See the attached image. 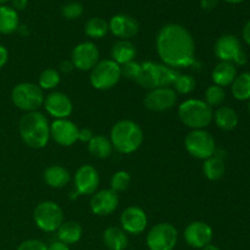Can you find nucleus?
<instances>
[{"label":"nucleus","mask_w":250,"mask_h":250,"mask_svg":"<svg viewBox=\"0 0 250 250\" xmlns=\"http://www.w3.org/2000/svg\"><path fill=\"white\" fill-rule=\"evenodd\" d=\"M247 61H248V58H247V54L244 53V50L242 51L241 54H239L238 56H237V59L234 60V65H238V66H243L246 65Z\"/></svg>","instance_id":"46"},{"label":"nucleus","mask_w":250,"mask_h":250,"mask_svg":"<svg viewBox=\"0 0 250 250\" xmlns=\"http://www.w3.org/2000/svg\"><path fill=\"white\" fill-rule=\"evenodd\" d=\"M99 49L93 42H82L73 48L70 60L77 70L90 71L99 62Z\"/></svg>","instance_id":"12"},{"label":"nucleus","mask_w":250,"mask_h":250,"mask_svg":"<svg viewBox=\"0 0 250 250\" xmlns=\"http://www.w3.org/2000/svg\"><path fill=\"white\" fill-rule=\"evenodd\" d=\"M60 72L55 68H45L38 77V85L42 90H51L60 83Z\"/></svg>","instance_id":"32"},{"label":"nucleus","mask_w":250,"mask_h":250,"mask_svg":"<svg viewBox=\"0 0 250 250\" xmlns=\"http://www.w3.org/2000/svg\"><path fill=\"white\" fill-rule=\"evenodd\" d=\"M19 26L20 19L17 11L7 5H0V33L11 34L17 31Z\"/></svg>","instance_id":"27"},{"label":"nucleus","mask_w":250,"mask_h":250,"mask_svg":"<svg viewBox=\"0 0 250 250\" xmlns=\"http://www.w3.org/2000/svg\"><path fill=\"white\" fill-rule=\"evenodd\" d=\"M78 195H80V194H78V193H77V192H76V190H75V192H72V193H71L70 198H71V199H75V198H77V197H78Z\"/></svg>","instance_id":"49"},{"label":"nucleus","mask_w":250,"mask_h":250,"mask_svg":"<svg viewBox=\"0 0 250 250\" xmlns=\"http://www.w3.org/2000/svg\"><path fill=\"white\" fill-rule=\"evenodd\" d=\"M226 99V92L222 87L216 84H211L205 90V100L204 102L209 105L210 107H219L221 106L222 103Z\"/></svg>","instance_id":"33"},{"label":"nucleus","mask_w":250,"mask_h":250,"mask_svg":"<svg viewBox=\"0 0 250 250\" xmlns=\"http://www.w3.org/2000/svg\"><path fill=\"white\" fill-rule=\"evenodd\" d=\"M141 72V63L137 61H129V62L121 65V76L126 77L127 80L136 81Z\"/></svg>","instance_id":"37"},{"label":"nucleus","mask_w":250,"mask_h":250,"mask_svg":"<svg viewBox=\"0 0 250 250\" xmlns=\"http://www.w3.org/2000/svg\"><path fill=\"white\" fill-rule=\"evenodd\" d=\"M56 232H58L59 241L71 246V244H76L77 242H80V239L82 238L83 229L78 222L63 221Z\"/></svg>","instance_id":"26"},{"label":"nucleus","mask_w":250,"mask_h":250,"mask_svg":"<svg viewBox=\"0 0 250 250\" xmlns=\"http://www.w3.org/2000/svg\"><path fill=\"white\" fill-rule=\"evenodd\" d=\"M177 103V93L171 87L150 89L143 99L144 106L154 112H163L172 109Z\"/></svg>","instance_id":"11"},{"label":"nucleus","mask_w":250,"mask_h":250,"mask_svg":"<svg viewBox=\"0 0 250 250\" xmlns=\"http://www.w3.org/2000/svg\"><path fill=\"white\" fill-rule=\"evenodd\" d=\"M80 128L68 119L55 120L50 125V138L62 146H71L78 141Z\"/></svg>","instance_id":"17"},{"label":"nucleus","mask_w":250,"mask_h":250,"mask_svg":"<svg viewBox=\"0 0 250 250\" xmlns=\"http://www.w3.org/2000/svg\"><path fill=\"white\" fill-rule=\"evenodd\" d=\"M76 192L80 195H90L97 192L100 183L99 172L92 165H82L73 177Z\"/></svg>","instance_id":"14"},{"label":"nucleus","mask_w":250,"mask_h":250,"mask_svg":"<svg viewBox=\"0 0 250 250\" xmlns=\"http://www.w3.org/2000/svg\"><path fill=\"white\" fill-rule=\"evenodd\" d=\"M43 106L45 111L55 120L67 119L73 111L70 98L62 92H51L44 98Z\"/></svg>","instance_id":"15"},{"label":"nucleus","mask_w":250,"mask_h":250,"mask_svg":"<svg viewBox=\"0 0 250 250\" xmlns=\"http://www.w3.org/2000/svg\"><path fill=\"white\" fill-rule=\"evenodd\" d=\"M110 141L116 151L121 154H132L141 148L144 134L137 122L132 120H120L112 126Z\"/></svg>","instance_id":"3"},{"label":"nucleus","mask_w":250,"mask_h":250,"mask_svg":"<svg viewBox=\"0 0 250 250\" xmlns=\"http://www.w3.org/2000/svg\"><path fill=\"white\" fill-rule=\"evenodd\" d=\"M19 132L22 141L32 149H42L50 139V125L39 111L26 112L20 119Z\"/></svg>","instance_id":"2"},{"label":"nucleus","mask_w":250,"mask_h":250,"mask_svg":"<svg viewBox=\"0 0 250 250\" xmlns=\"http://www.w3.org/2000/svg\"><path fill=\"white\" fill-rule=\"evenodd\" d=\"M219 4V0H200V7L205 11H211Z\"/></svg>","instance_id":"41"},{"label":"nucleus","mask_w":250,"mask_h":250,"mask_svg":"<svg viewBox=\"0 0 250 250\" xmlns=\"http://www.w3.org/2000/svg\"><path fill=\"white\" fill-rule=\"evenodd\" d=\"M44 93L38 84L31 82L19 83L11 92V100L17 109L26 112L37 111L44 103Z\"/></svg>","instance_id":"6"},{"label":"nucleus","mask_w":250,"mask_h":250,"mask_svg":"<svg viewBox=\"0 0 250 250\" xmlns=\"http://www.w3.org/2000/svg\"><path fill=\"white\" fill-rule=\"evenodd\" d=\"M203 172H204L205 177L209 181L221 180L224 177L225 172H226L225 161L220 156H210L207 160H204V164H203Z\"/></svg>","instance_id":"29"},{"label":"nucleus","mask_w":250,"mask_h":250,"mask_svg":"<svg viewBox=\"0 0 250 250\" xmlns=\"http://www.w3.org/2000/svg\"><path fill=\"white\" fill-rule=\"evenodd\" d=\"M249 112H250V100H249Z\"/></svg>","instance_id":"51"},{"label":"nucleus","mask_w":250,"mask_h":250,"mask_svg":"<svg viewBox=\"0 0 250 250\" xmlns=\"http://www.w3.org/2000/svg\"><path fill=\"white\" fill-rule=\"evenodd\" d=\"M44 182L51 188H63L71 181V175L68 170L60 165H50L44 170L43 173Z\"/></svg>","instance_id":"21"},{"label":"nucleus","mask_w":250,"mask_h":250,"mask_svg":"<svg viewBox=\"0 0 250 250\" xmlns=\"http://www.w3.org/2000/svg\"><path fill=\"white\" fill-rule=\"evenodd\" d=\"M11 4H12V9L15 11H22L27 7L28 5V0H11Z\"/></svg>","instance_id":"42"},{"label":"nucleus","mask_w":250,"mask_h":250,"mask_svg":"<svg viewBox=\"0 0 250 250\" xmlns=\"http://www.w3.org/2000/svg\"><path fill=\"white\" fill-rule=\"evenodd\" d=\"M231 93L233 98L239 102L250 100V72H242L237 75L231 84Z\"/></svg>","instance_id":"30"},{"label":"nucleus","mask_w":250,"mask_h":250,"mask_svg":"<svg viewBox=\"0 0 250 250\" xmlns=\"http://www.w3.org/2000/svg\"><path fill=\"white\" fill-rule=\"evenodd\" d=\"M103 241L109 250H125L128 247L127 233L116 226H111L105 229L103 234Z\"/></svg>","instance_id":"23"},{"label":"nucleus","mask_w":250,"mask_h":250,"mask_svg":"<svg viewBox=\"0 0 250 250\" xmlns=\"http://www.w3.org/2000/svg\"><path fill=\"white\" fill-rule=\"evenodd\" d=\"M155 45L159 58L168 67H188L194 63V39L182 24L168 23L161 27L156 36Z\"/></svg>","instance_id":"1"},{"label":"nucleus","mask_w":250,"mask_h":250,"mask_svg":"<svg viewBox=\"0 0 250 250\" xmlns=\"http://www.w3.org/2000/svg\"><path fill=\"white\" fill-rule=\"evenodd\" d=\"M61 14L66 20L80 19L83 14V5L78 1L67 2L61 9Z\"/></svg>","instance_id":"36"},{"label":"nucleus","mask_w":250,"mask_h":250,"mask_svg":"<svg viewBox=\"0 0 250 250\" xmlns=\"http://www.w3.org/2000/svg\"><path fill=\"white\" fill-rule=\"evenodd\" d=\"M109 31L120 41H129L139 31V24L134 17L126 14H117L109 21Z\"/></svg>","instance_id":"18"},{"label":"nucleus","mask_w":250,"mask_h":250,"mask_svg":"<svg viewBox=\"0 0 250 250\" xmlns=\"http://www.w3.org/2000/svg\"><path fill=\"white\" fill-rule=\"evenodd\" d=\"M242 36H243L244 42H246L248 45H250V20L247 22L246 26H244L243 32H242Z\"/></svg>","instance_id":"45"},{"label":"nucleus","mask_w":250,"mask_h":250,"mask_svg":"<svg viewBox=\"0 0 250 250\" xmlns=\"http://www.w3.org/2000/svg\"><path fill=\"white\" fill-rule=\"evenodd\" d=\"M236 77V65L232 62H227V61H220L211 72V78L214 81V84L220 85L222 88L227 87V85H231Z\"/></svg>","instance_id":"22"},{"label":"nucleus","mask_w":250,"mask_h":250,"mask_svg":"<svg viewBox=\"0 0 250 250\" xmlns=\"http://www.w3.org/2000/svg\"><path fill=\"white\" fill-rule=\"evenodd\" d=\"M7 59H9V53H7V49L4 45L0 44V68L4 67L5 63L7 62Z\"/></svg>","instance_id":"44"},{"label":"nucleus","mask_w":250,"mask_h":250,"mask_svg":"<svg viewBox=\"0 0 250 250\" xmlns=\"http://www.w3.org/2000/svg\"><path fill=\"white\" fill-rule=\"evenodd\" d=\"M186 243L194 249H203L204 247L211 244L214 238V231L211 226L207 222L193 221L185 229Z\"/></svg>","instance_id":"13"},{"label":"nucleus","mask_w":250,"mask_h":250,"mask_svg":"<svg viewBox=\"0 0 250 250\" xmlns=\"http://www.w3.org/2000/svg\"><path fill=\"white\" fill-rule=\"evenodd\" d=\"M121 77V66L111 59H105L90 70L89 81L95 89L107 90L115 87Z\"/></svg>","instance_id":"7"},{"label":"nucleus","mask_w":250,"mask_h":250,"mask_svg":"<svg viewBox=\"0 0 250 250\" xmlns=\"http://www.w3.org/2000/svg\"><path fill=\"white\" fill-rule=\"evenodd\" d=\"M84 32L90 38L100 39L109 33V22L102 17H92L85 22Z\"/></svg>","instance_id":"31"},{"label":"nucleus","mask_w":250,"mask_h":250,"mask_svg":"<svg viewBox=\"0 0 250 250\" xmlns=\"http://www.w3.org/2000/svg\"><path fill=\"white\" fill-rule=\"evenodd\" d=\"M16 250H48V247L39 239H27L22 242Z\"/></svg>","instance_id":"38"},{"label":"nucleus","mask_w":250,"mask_h":250,"mask_svg":"<svg viewBox=\"0 0 250 250\" xmlns=\"http://www.w3.org/2000/svg\"><path fill=\"white\" fill-rule=\"evenodd\" d=\"M177 114L181 122L192 129H205L214 119L212 107L202 99L185 100L178 106Z\"/></svg>","instance_id":"5"},{"label":"nucleus","mask_w":250,"mask_h":250,"mask_svg":"<svg viewBox=\"0 0 250 250\" xmlns=\"http://www.w3.org/2000/svg\"><path fill=\"white\" fill-rule=\"evenodd\" d=\"M119 195L112 189H103L95 192L90 199V210L98 216L111 215L119 207Z\"/></svg>","instance_id":"19"},{"label":"nucleus","mask_w":250,"mask_h":250,"mask_svg":"<svg viewBox=\"0 0 250 250\" xmlns=\"http://www.w3.org/2000/svg\"><path fill=\"white\" fill-rule=\"evenodd\" d=\"M120 224L126 233L141 234L148 226V216L142 208L128 207L122 211Z\"/></svg>","instance_id":"16"},{"label":"nucleus","mask_w":250,"mask_h":250,"mask_svg":"<svg viewBox=\"0 0 250 250\" xmlns=\"http://www.w3.org/2000/svg\"><path fill=\"white\" fill-rule=\"evenodd\" d=\"M137 55L136 45L131 41H119L111 48V60L120 66L133 61Z\"/></svg>","instance_id":"25"},{"label":"nucleus","mask_w":250,"mask_h":250,"mask_svg":"<svg viewBox=\"0 0 250 250\" xmlns=\"http://www.w3.org/2000/svg\"><path fill=\"white\" fill-rule=\"evenodd\" d=\"M243 51L239 39L233 34H224L216 41L214 46L215 56L220 61L234 62L237 56Z\"/></svg>","instance_id":"20"},{"label":"nucleus","mask_w":250,"mask_h":250,"mask_svg":"<svg viewBox=\"0 0 250 250\" xmlns=\"http://www.w3.org/2000/svg\"><path fill=\"white\" fill-rule=\"evenodd\" d=\"M177 241V229L168 222H160L151 227L146 239L149 250H173Z\"/></svg>","instance_id":"10"},{"label":"nucleus","mask_w":250,"mask_h":250,"mask_svg":"<svg viewBox=\"0 0 250 250\" xmlns=\"http://www.w3.org/2000/svg\"><path fill=\"white\" fill-rule=\"evenodd\" d=\"M88 150L94 158L97 159H107L111 156L114 151L110 138H106L105 136L98 134L92 138V141L88 143Z\"/></svg>","instance_id":"28"},{"label":"nucleus","mask_w":250,"mask_h":250,"mask_svg":"<svg viewBox=\"0 0 250 250\" xmlns=\"http://www.w3.org/2000/svg\"><path fill=\"white\" fill-rule=\"evenodd\" d=\"M180 76L176 68L168 67L164 63L146 61L141 63V72L136 82L146 89H154L159 87H171L176 78Z\"/></svg>","instance_id":"4"},{"label":"nucleus","mask_w":250,"mask_h":250,"mask_svg":"<svg viewBox=\"0 0 250 250\" xmlns=\"http://www.w3.org/2000/svg\"><path fill=\"white\" fill-rule=\"evenodd\" d=\"M195 84H197V82H195L193 76L181 75L180 73V76H178V77L176 78L175 82H173L172 89L175 90L177 94L187 95L195 89Z\"/></svg>","instance_id":"34"},{"label":"nucleus","mask_w":250,"mask_h":250,"mask_svg":"<svg viewBox=\"0 0 250 250\" xmlns=\"http://www.w3.org/2000/svg\"><path fill=\"white\" fill-rule=\"evenodd\" d=\"M93 137H94V133L92 132V129L87 128V127L80 128V131H78V141L84 142V143H89V142L92 141Z\"/></svg>","instance_id":"39"},{"label":"nucleus","mask_w":250,"mask_h":250,"mask_svg":"<svg viewBox=\"0 0 250 250\" xmlns=\"http://www.w3.org/2000/svg\"><path fill=\"white\" fill-rule=\"evenodd\" d=\"M9 1H11V0H0V5H5L6 2H9Z\"/></svg>","instance_id":"50"},{"label":"nucleus","mask_w":250,"mask_h":250,"mask_svg":"<svg viewBox=\"0 0 250 250\" xmlns=\"http://www.w3.org/2000/svg\"><path fill=\"white\" fill-rule=\"evenodd\" d=\"M186 150L195 159L207 160L216 153L214 137L205 129H192L185 138Z\"/></svg>","instance_id":"9"},{"label":"nucleus","mask_w":250,"mask_h":250,"mask_svg":"<svg viewBox=\"0 0 250 250\" xmlns=\"http://www.w3.org/2000/svg\"><path fill=\"white\" fill-rule=\"evenodd\" d=\"M202 250H221V249H220L219 247L214 246V244H209V246L204 247V248H203Z\"/></svg>","instance_id":"47"},{"label":"nucleus","mask_w":250,"mask_h":250,"mask_svg":"<svg viewBox=\"0 0 250 250\" xmlns=\"http://www.w3.org/2000/svg\"><path fill=\"white\" fill-rule=\"evenodd\" d=\"M48 250H70V247L58 239V241L53 242L50 246H48Z\"/></svg>","instance_id":"43"},{"label":"nucleus","mask_w":250,"mask_h":250,"mask_svg":"<svg viewBox=\"0 0 250 250\" xmlns=\"http://www.w3.org/2000/svg\"><path fill=\"white\" fill-rule=\"evenodd\" d=\"M36 226L43 232H56L63 222V211L55 202L45 200L39 203L33 212Z\"/></svg>","instance_id":"8"},{"label":"nucleus","mask_w":250,"mask_h":250,"mask_svg":"<svg viewBox=\"0 0 250 250\" xmlns=\"http://www.w3.org/2000/svg\"><path fill=\"white\" fill-rule=\"evenodd\" d=\"M222 131H232L238 126L239 117L234 109L229 106H219L216 111L214 112V119H212Z\"/></svg>","instance_id":"24"},{"label":"nucleus","mask_w":250,"mask_h":250,"mask_svg":"<svg viewBox=\"0 0 250 250\" xmlns=\"http://www.w3.org/2000/svg\"><path fill=\"white\" fill-rule=\"evenodd\" d=\"M222 1L229 2V4H241V2H243L244 0H222Z\"/></svg>","instance_id":"48"},{"label":"nucleus","mask_w":250,"mask_h":250,"mask_svg":"<svg viewBox=\"0 0 250 250\" xmlns=\"http://www.w3.org/2000/svg\"><path fill=\"white\" fill-rule=\"evenodd\" d=\"M73 70H75V66H73L72 61L71 60L61 61L60 65H59V72L65 73V75H68V73L72 72Z\"/></svg>","instance_id":"40"},{"label":"nucleus","mask_w":250,"mask_h":250,"mask_svg":"<svg viewBox=\"0 0 250 250\" xmlns=\"http://www.w3.org/2000/svg\"><path fill=\"white\" fill-rule=\"evenodd\" d=\"M131 185V176L127 171H117L112 175L111 181H110V186L111 188L110 189L114 190L115 193L124 192Z\"/></svg>","instance_id":"35"}]
</instances>
